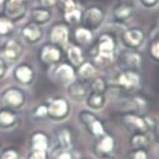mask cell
<instances>
[{"mask_svg":"<svg viewBox=\"0 0 159 159\" xmlns=\"http://www.w3.org/2000/svg\"><path fill=\"white\" fill-rule=\"evenodd\" d=\"M149 54L153 61L159 62V37L151 43L149 48Z\"/></svg>","mask_w":159,"mask_h":159,"instance_id":"obj_31","label":"cell"},{"mask_svg":"<svg viewBox=\"0 0 159 159\" xmlns=\"http://www.w3.org/2000/svg\"><path fill=\"white\" fill-rule=\"evenodd\" d=\"M141 82V78L138 71L122 70L117 76V84L122 89L132 91L136 89Z\"/></svg>","mask_w":159,"mask_h":159,"instance_id":"obj_10","label":"cell"},{"mask_svg":"<svg viewBox=\"0 0 159 159\" xmlns=\"http://www.w3.org/2000/svg\"><path fill=\"white\" fill-rule=\"evenodd\" d=\"M118 63L123 67V70L139 71L143 66V57L135 49H128L119 54Z\"/></svg>","mask_w":159,"mask_h":159,"instance_id":"obj_2","label":"cell"},{"mask_svg":"<svg viewBox=\"0 0 159 159\" xmlns=\"http://www.w3.org/2000/svg\"><path fill=\"white\" fill-rule=\"evenodd\" d=\"M30 159H46L45 152L44 151H36V152L33 153V155L30 157Z\"/></svg>","mask_w":159,"mask_h":159,"instance_id":"obj_38","label":"cell"},{"mask_svg":"<svg viewBox=\"0 0 159 159\" xmlns=\"http://www.w3.org/2000/svg\"><path fill=\"white\" fill-rule=\"evenodd\" d=\"M90 89L94 93L104 94L107 90V83L102 77H96L91 81Z\"/></svg>","mask_w":159,"mask_h":159,"instance_id":"obj_28","label":"cell"},{"mask_svg":"<svg viewBox=\"0 0 159 159\" xmlns=\"http://www.w3.org/2000/svg\"><path fill=\"white\" fill-rule=\"evenodd\" d=\"M106 102V98L104 94H98L91 92L88 97L86 98L87 105L93 110H99L102 109Z\"/></svg>","mask_w":159,"mask_h":159,"instance_id":"obj_23","label":"cell"},{"mask_svg":"<svg viewBox=\"0 0 159 159\" xmlns=\"http://www.w3.org/2000/svg\"><path fill=\"white\" fill-rule=\"evenodd\" d=\"M104 17V12L101 8L97 6H91L83 12V27L91 30H96L103 23Z\"/></svg>","mask_w":159,"mask_h":159,"instance_id":"obj_4","label":"cell"},{"mask_svg":"<svg viewBox=\"0 0 159 159\" xmlns=\"http://www.w3.org/2000/svg\"><path fill=\"white\" fill-rule=\"evenodd\" d=\"M149 143V137L145 133H134L130 138V144L134 150L146 149Z\"/></svg>","mask_w":159,"mask_h":159,"instance_id":"obj_24","label":"cell"},{"mask_svg":"<svg viewBox=\"0 0 159 159\" xmlns=\"http://www.w3.org/2000/svg\"><path fill=\"white\" fill-rule=\"evenodd\" d=\"M14 77L19 83L29 84L33 81L35 77V72L33 68L28 64H21L16 66L14 70Z\"/></svg>","mask_w":159,"mask_h":159,"instance_id":"obj_15","label":"cell"},{"mask_svg":"<svg viewBox=\"0 0 159 159\" xmlns=\"http://www.w3.org/2000/svg\"><path fill=\"white\" fill-rule=\"evenodd\" d=\"M28 2L21 0H6L4 2V15L12 21L21 19L27 12Z\"/></svg>","mask_w":159,"mask_h":159,"instance_id":"obj_9","label":"cell"},{"mask_svg":"<svg viewBox=\"0 0 159 159\" xmlns=\"http://www.w3.org/2000/svg\"><path fill=\"white\" fill-rule=\"evenodd\" d=\"M51 16H52V12L50 9L48 8L38 7V8H33L30 11L31 21L40 26L48 23L51 19Z\"/></svg>","mask_w":159,"mask_h":159,"instance_id":"obj_16","label":"cell"},{"mask_svg":"<svg viewBox=\"0 0 159 159\" xmlns=\"http://www.w3.org/2000/svg\"><path fill=\"white\" fill-rule=\"evenodd\" d=\"M122 124L134 133H147L150 130V122L148 118L134 113L124 114L121 117Z\"/></svg>","mask_w":159,"mask_h":159,"instance_id":"obj_3","label":"cell"},{"mask_svg":"<svg viewBox=\"0 0 159 159\" xmlns=\"http://www.w3.org/2000/svg\"><path fill=\"white\" fill-rule=\"evenodd\" d=\"M4 101L10 105L17 106L24 102V94L17 88H11L4 94Z\"/></svg>","mask_w":159,"mask_h":159,"instance_id":"obj_22","label":"cell"},{"mask_svg":"<svg viewBox=\"0 0 159 159\" xmlns=\"http://www.w3.org/2000/svg\"><path fill=\"white\" fill-rule=\"evenodd\" d=\"M139 2H140L145 8H153L155 7L158 2H159V0H139Z\"/></svg>","mask_w":159,"mask_h":159,"instance_id":"obj_37","label":"cell"},{"mask_svg":"<svg viewBox=\"0 0 159 159\" xmlns=\"http://www.w3.org/2000/svg\"><path fill=\"white\" fill-rule=\"evenodd\" d=\"M5 1H6V0H0V4H4Z\"/></svg>","mask_w":159,"mask_h":159,"instance_id":"obj_43","label":"cell"},{"mask_svg":"<svg viewBox=\"0 0 159 159\" xmlns=\"http://www.w3.org/2000/svg\"><path fill=\"white\" fill-rule=\"evenodd\" d=\"M68 95L75 101L82 102L89 95V86L87 84L81 80L72 82L68 86Z\"/></svg>","mask_w":159,"mask_h":159,"instance_id":"obj_12","label":"cell"},{"mask_svg":"<svg viewBox=\"0 0 159 159\" xmlns=\"http://www.w3.org/2000/svg\"><path fill=\"white\" fill-rule=\"evenodd\" d=\"M2 159H17V156H16V153L12 151H9L7 152H5L3 154V157Z\"/></svg>","mask_w":159,"mask_h":159,"instance_id":"obj_39","label":"cell"},{"mask_svg":"<svg viewBox=\"0 0 159 159\" xmlns=\"http://www.w3.org/2000/svg\"><path fill=\"white\" fill-rule=\"evenodd\" d=\"M62 2L63 6H64V11H70L74 8H76V3L74 0H60Z\"/></svg>","mask_w":159,"mask_h":159,"instance_id":"obj_34","label":"cell"},{"mask_svg":"<svg viewBox=\"0 0 159 159\" xmlns=\"http://www.w3.org/2000/svg\"><path fill=\"white\" fill-rule=\"evenodd\" d=\"M14 120V116L8 112V111H2L0 112V123L2 124H11Z\"/></svg>","mask_w":159,"mask_h":159,"instance_id":"obj_32","label":"cell"},{"mask_svg":"<svg viewBox=\"0 0 159 159\" xmlns=\"http://www.w3.org/2000/svg\"><path fill=\"white\" fill-rule=\"evenodd\" d=\"M59 141L64 149H69L72 146V138L70 132L67 129H62L58 134Z\"/></svg>","mask_w":159,"mask_h":159,"instance_id":"obj_29","label":"cell"},{"mask_svg":"<svg viewBox=\"0 0 159 159\" xmlns=\"http://www.w3.org/2000/svg\"><path fill=\"white\" fill-rule=\"evenodd\" d=\"M49 37L50 43L60 48L67 47L69 41V30L67 25L64 23L54 24L50 30Z\"/></svg>","mask_w":159,"mask_h":159,"instance_id":"obj_8","label":"cell"},{"mask_svg":"<svg viewBox=\"0 0 159 159\" xmlns=\"http://www.w3.org/2000/svg\"><path fill=\"white\" fill-rule=\"evenodd\" d=\"M75 69L70 64H60L54 70V76L60 83L71 84L75 79Z\"/></svg>","mask_w":159,"mask_h":159,"instance_id":"obj_14","label":"cell"},{"mask_svg":"<svg viewBox=\"0 0 159 159\" xmlns=\"http://www.w3.org/2000/svg\"><path fill=\"white\" fill-rule=\"evenodd\" d=\"M47 112H48V109L45 106H41V107H39V109L37 111V114L39 116H44Z\"/></svg>","mask_w":159,"mask_h":159,"instance_id":"obj_41","label":"cell"},{"mask_svg":"<svg viewBox=\"0 0 159 159\" xmlns=\"http://www.w3.org/2000/svg\"><path fill=\"white\" fill-rule=\"evenodd\" d=\"M80 118L87 130L96 137L103 136L105 134V129L102 121L92 113L89 111H83L80 114Z\"/></svg>","mask_w":159,"mask_h":159,"instance_id":"obj_6","label":"cell"},{"mask_svg":"<svg viewBox=\"0 0 159 159\" xmlns=\"http://www.w3.org/2000/svg\"><path fill=\"white\" fill-rule=\"evenodd\" d=\"M114 144H115L114 138L111 135L105 134L99 139V141L98 143V149L102 153H109L113 151Z\"/></svg>","mask_w":159,"mask_h":159,"instance_id":"obj_26","label":"cell"},{"mask_svg":"<svg viewBox=\"0 0 159 159\" xmlns=\"http://www.w3.org/2000/svg\"><path fill=\"white\" fill-rule=\"evenodd\" d=\"M116 50V38L111 33H102L99 35L97 44L93 49V61L94 65L99 66H109L115 59Z\"/></svg>","mask_w":159,"mask_h":159,"instance_id":"obj_1","label":"cell"},{"mask_svg":"<svg viewBox=\"0 0 159 159\" xmlns=\"http://www.w3.org/2000/svg\"><path fill=\"white\" fill-rule=\"evenodd\" d=\"M22 36L30 44H35L41 40L43 36V30L40 25L30 21L26 24L22 29Z\"/></svg>","mask_w":159,"mask_h":159,"instance_id":"obj_13","label":"cell"},{"mask_svg":"<svg viewBox=\"0 0 159 159\" xmlns=\"http://www.w3.org/2000/svg\"><path fill=\"white\" fill-rule=\"evenodd\" d=\"M14 31V24L6 15H0V37H6Z\"/></svg>","mask_w":159,"mask_h":159,"instance_id":"obj_25","label":"cell"},{"mask_svg":"<svg viewBox=\"0 0 159 159\" xmlns=\"http://www.w3.org/2000/svg\"><path fill=\"white\" fill-rule=\"evenodd\" d=\"M99 159H110V158L107 157V156H104V157H102V158H99Z\"/></svg>","mask_w":159,"mask_h":159,"instance_id":"obj_44","label":"cell"},{"mask_svg":"<svg viewBox=\"0 0 159 159\" xmlns=\"http://www.w3.org/2000/svg\"><path fill=\"white\" fill-rule=\"evenodd\" d=\"M82 18H83V12L79 9H77V7L70 11H65V20L69 25L81 24Z\"/></svg>","mask_w":159,"mask_h":159,"instance_id":"obj_27","label":"cell"},{"mask_svg":"<svg viewBox=\"0 0 159 159\" xmlns=\"http://www.w3.org/2000/svg\"><path fill=\"white\" fill-rule=\"evenodd\" d=\"M21 1H25V2H28V0H21Z\"/></svg>","mask_w":159,"mask_h":159,"instance_id":"obj_45","label":"cell"},{"mask_svg":"<svg viewBox=\"0 0 159 159\" xmlns=\"http://www.w3.org/2000/svg\"><path fill=\"white\" fill-rule=\"evenodd\" d=\"M155 141L159 143V125L156 127V130H155Z\"/></svg>","mask_w":159,"mask_h":159,"instance_id":"obj_42","label":"cell"},{"mask_svg":"<svg viewBox=\"0 0 159 159\" xmlns=\"http://www.w3.org/2000/svg\"><path fill=\"white\" fill-rule=\"evenodd\" d=\"M133 159H147V152L145 149L134 150L133 153Z\"/></svg>","mask_w":159,"mask_h":159,"instance_id":"obj_33","label":"cell"},{"mask_svg":"<svg viewBox=\"0 0 159 159\" xmlns=\"http://www.w3.org/2000/svg\"><path fill=\"white\" fill-rule=\"evenodd\" d=\"M68 109H69V106L66 99L57 98L50 103L48 111L49 112L50 116H52L53 117L61 118L67 115Z\"/></svg>","mask_w":159,"mask_h":159,"instance_id":"obj_17","label":"cell"},{"mask_svg":"<svg viewBox=\"0 0 159 159\" xmlns=\"http://www.w3.org/2000/svg\"><path fill=\"white\" fill-rule=\"evenodd\" d=\"M58 2H59V0H40L41 7L48 8V9H51L55 7L58 4Z\"/></svg>","mask_w":159,"mask_h":159,"instance_id":"obj_35","label":"cell"},{"mask_svg":"<svg viewBox=\"0 0 159 159\" xmlns=\"http://www.w3.org/2000/svg\"><path fill=\"white\" fill-rule=\"evenodd\" d=\"M77 74L80 77V80H81V81H84L86 83V82L92 81L94 78H96L97 69L93 63L84 62L81 66L78 67Z\"/></svg>","mask_w":159,"mask_h":159,"instance_id":"obj_21","label":"cell"},{"mask_svg":"<svg viewBox=\"0 0 159 159\" xmlns=\"http://www.w3.org/2000/svg\"><path fill=\"white\" fill-rule=\"evenodd\" d=\"M113 14L116 22L123 23L134 15V7L127 3H121L114 9Z\"/></svg>","mask_w":159,"mask_h":159,"instance_id":"obj_19","label":"cell"},{"mask_svg":"<svg viewBox=\"0 0 159 159\" xmlns=\"http://www.w3.org/2000/svg\"><path fill=\"white\" fill-rule=\"evenodd\" d=\"M7 70H8V66H7L5 59L0 58V79H2L5 76V74L7 73Z\"/></svg>","mask_w":159,"mask_h":159,"instance_id":"obj_36","label":"cell"},{"mask_svg":"<svg viewBox=\"0 0 159 159\" xmlns=\"http://www.w3.org/2000/svg\"><path fill=\"white\" fill-rule=\"evenodd\" d=\"M66 56L69 61V64L75 67L81 66L84 61V55L83 49L80 46H68L66 48Z\"/></svg>","mask_w":159,"mask_h":159,"instance_id":"obj_18","label":"cell"},{"mask_svg":"<svg viewBox=\"0 0 159 159\" xmlns=\"http://www.w3.org/2000/svg\"><path fill=\"white\" fill-rule=\"evenodd\" d=\"M23 53V47L17 40L10 39L3 47V55L5 60L9 62H15L21 57Z\"/></svg>","mask_w":159,"mask_h":159,"instance_id":"obj_11","label":"cell"},{"mask_svg":"<svg viewBox=\"0 0 159 159\" xmlns=\"http://www.w3.org/2000/svg\"><path fill=\"white\" fill-rule=\"evenodd\" d=\"M57 159H73V157H72L71 153H69L67 152H64L57 156Z\"/></svg>","mask_w":159,"mask_h":159,"instance_id":"obj_40","label":"cell"},{"mask_svg":"<svg viewBox=\"0 0 159 159\" xmlns=\"http://www.w3.org/2000/svg\"><path fill=\"white\" fill-rule=\"evenodd\" d=\"M33 146L36 151H44L48 147L47 138L42 134H37L33 136Z\"/></svg>","mask_w":159,"mask_h":159,"instance_id":"obj_30","label":"cell"},{"mask_svg":"<svg viewBox=\"0 0 159 159\" xmlns=\"http://www.w3.org/2000/svg\"><path fill=\"white\" fill-rule=\"evenodd\" d=\"M39 57L44 65L47 66L57 65L61 62V60L63 58L62 48H60L52 43L46 44L40 49Z\"/></svg>","mask_w":159,"mask_h":159,"instance_id":"obj_5","label":"cell"},{"mask_svg":"<svg viewBox=\"0 0 159 159\" xmlns=\"http://www.w3.org/2000/svg\"><path fill=\"white\" fill-rule=\"evenodd\" d=\"M74 39L80 47L89 46L93 41V32L91 30L84 27L77 28L74 31Z\"/></svg>","mask_w":159,"mask_h":159,"instance_id":"obj_20","label":"cell"},{"mask_svg":"<svg viewBox=\"0 0 159 159\" xmlns=\"http://www.w3.org/2000/svg\"><path fill=\"white\" fill-rule=\"evenodd\" d=\"M144 40L145 34L140 29H128L121 34V42L128 49H137L142 46Z\"/></svg>","mask_w":159,"mask_h":159,"instance_id":"obj_7","label":"cell"}]
</instances>
